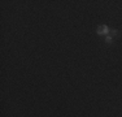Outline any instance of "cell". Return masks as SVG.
Masks as SVG:
<instances>
[{"label":"cell","mask_w":122,"mask_h":117,"mask_svg":"<svg viewBox=\"0 0 122 117\" xmlns=\"http://www.w3.org/2000/svg\"><path fill=\"white\" fill-rule=\"evenodd\" d=\"M97 34H99V35H108V34H109L108 26H105V25L99 26V27H97Z\"/></svg>","instance_id":"obj_1"},{"label":"cell","mask_w":122,"mask_h":117,"mask_svg":"<svg viewBox=\"0 0 122 117\" xmlns=\"http://www.w3.org/2000/svg\"><path fill=\"white\" fill-rule=\"evenodd\" d=\"M105 42H107V43H112V42H113V37H112V35H107Z\"/></svg>","instance_id":"obj_2"},{"label":"cell","mask_w":122,"mask_h":117,"mask_svg":"<svg viewBox=\"0 0 122 117\" xmlns=\"http://www.w3.org/2000/svg\"><path fill=\"white\" fill-rule=\"evenodd\" d=\"M110 35H112V37H113V35H118V31H117V30H112Z\"/></svg>","instance_id":"obj_3"}]
</instances>
